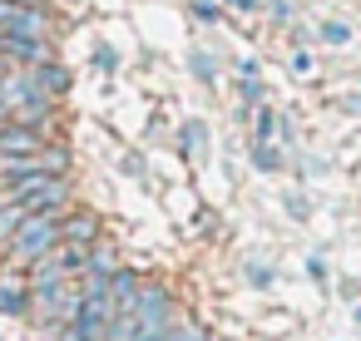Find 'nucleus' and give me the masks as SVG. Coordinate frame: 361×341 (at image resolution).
<instances>
[{
  "mask_svg": "<svg viewBox=\"0 0 361 341\" xmlns=\"http://www.w3.org/2000/svg\"><path fill=\"white\" fill-rule=\"evenodd\" d=\"M129 341H164V331H144V336H129Z\"/></svg>",
  "mask_w": 361,
  "mask_h": 341,
  "instance_id": "obj_16",
  "label": "nucleus"
},
{
  "mask_svg": "<svg viewBox=\"0 0 361 341\" xmlns=\"http://www.w3.org/2000/svg\"><path fill=\"white\" fill-rule=\"evenodd\" d=\"M0 341H6V336H0Z\"/></svg>",
  "mask_w": 361,
  "mask_h": 341,
  "instance_id": "obj_20",
  "label": "nucleus"
},
{
  "mask_svg": "<svg viewBox=\"0 0 361 341\" xmlns=\"http://www.w3.org/2000/svg\"><path fill=\"white\" fill-rule=\"evenodd\" d=\"M193 16H198V20H218V11L208 6V0H198V6H193Z\"/></svg>",
  "mask_w": 361,
  "mask_h": 341,
  "instance_id": "obj_14",
  "label": "nucleus"
},
{
  "mask_svg": "<svg viewBox=\"0 0 361 341\" xmlns=\"http://www.w3.org/2000/svg\"><path fill=\"white\" fill-rule=\"evenodd\" d=\"M40 149H45V139L35 124H20V119L0 124V159H20V154H40Z\"/></svg>",
  "mask_w": 361,
  "mask_h": 341,
  "instance_id": "obj_2",
  "label": "nucleus"
},
{
  "mask_svg": "<svg viewBox=\"0 0 361 341\" xmlns=\"http://www.w3.org/2000/svg\"><path fill=\"white\" fill-rule=\"evenodd\" d=\"M94 65H99V70H114L119 60H114V50H99V55H94Z\"/></svg>",
  "mask_w": 361,
  "mask_h": 341,
  "instance_id": "obj_15",
  "label": "nucleus"
},
{
  "mask_svg": "<svg viewBox=\"0 0 361 341\" xmlns=\"http://www.w3.org/2000/svg\"><path fill=\"white\" fill-rule=\"evenodd\" d=\"M60 242V213H25V223L11 232V262L35 267Z\"/></svg>",
  "mask_w": 361,
  "mask_h": 341,
  "instance_id": "obj_1",
  "label": "nucleus"
},
{
  "mask_svg": "<svg viewBox=\"0 0 361 341\" xmlns=\"http://www.w3.org/2000/svg\"><path fill=\"white\" fill-rule=\"evenodd\" d=\"M243 99L257 104V99H262V85H257V80H243Z\"/></svg>",
  "mask_w": 361,
  "mask_h": 341,
  "instance_id": "obj_13",
  "label": "nucleus"
},
{
  "mask_svg": "<svg viewBox=\"0 0 361 341\" xmlns=\"http://www.w3.org/2000/svg\"><path fill=\"white\" fill-rule=\"evenodd\" d=\"M346 109H351V114H361V94H351V99H346Z\"/></svg>",
  "mask_w": 361,
  "mask_h": 341,
  "instance_id": "obj_17",
  "label": "nucleus"
},
{
  "mask_svg": "<svg viewBox=\"0 0 361 341\" xmlns=\"http://www.w3.org/2000/svg\"><path fill=\"white\" fill-rule=\"evenodd\" d=\"M183 149H188V154H203V124H198V119L183 124Z\"/></svg>",
  "mask_w": 361,
  "mask_h": 341,
  "instance_id": "obj_8",
  "label": "nucleus"
},
{
  "mask_svg": "<svg viewBox=\"0 0 361 341\" xmlns=\"http://www.w3.org/2000/svg\"><path fill=\"white\" fill-rule=\"evenodd\" d=\"M322 40H331V45H346V40H351V30H346L341 20H326V25H322Z\"/></svg>",
  "mask_w": 361,
  "mask_h": 341,
  "instance_id": "obj_9",
  "label": "nucleus"
},
{
  "mask_svg": "<svg viewBox=\"0 0 361 341\" xmlns=\"http://www.w3.org/2000/svg\"><path fill=\"white\" fill-rule=\"evenodd\" d=\"M228 6H233V11H252V0H228Z\"/></svg>",
  "mask_w": 361,
  "mask_h": 341,
  "instance_id": "obj_18",
  "label": "nucleus"
},
{
  "mask_svg": "<svg viewBox=\"0 0 361 341\" xmlns=\"http://www.w3.org/2000/svg\"><path fill=\"white\" fill-rule=\"evenodd\" d=\"M94 232H99V223H94V213H75V218H65L60 223V242H94Z\"/></svg>",
  "mask_w": 361,
  "mask_h": 341,
  "instance_id": "obj_5",
  "label": "nucleus"
},
{
  "mask_svg": "<svg viewBox=\"0 0 361 341\" xmlns=\"http://www.w3.org/2000/svg\"><path fill=\"white\" fill-rule=\"evenodd\" d=\"M272 134H277V114H272V109H262V114H257V144H267Z\"/></svg>",
  "mask_w": 361,
  "mask_h": 341,
  "instance_id": "obj_10",
  "label": "nucleus"
},
{
  "mask_svg": "<svg viewBox=\"0 0 361 341\" xmlns=\"http://www.w3.org/2000/svg\"><path fill=\"white\" fill-rule=\"evenodd\" d=\"M0 203H6V198H0Z\"/></svg>",
  "mask_w": 361,
  "mask_h": 341,
  "instance_id": "obj_21",
  "label": "nucleus"
},
{
  "mask_svg": "<svg viewBox=\"0 0 361 341\" xmlns=\"http://www.w3.org/2000/svg\"><path fill=\"white\" fill-rule=\"evenodd\" d=\"M35 85H40V89H45L50 99H55V94H65V85H70V75H65L60 65H50V60H40V65H35Z\"/></svg>",
  "mask_w": 361,
  "mask_h": 341,
  "instance_id": "obj_6",
  "label": "nucleus"
},
{
  "mask_svg": "<svg viewBox=\"0 0 361 341\" xmlns=\"http://www.w3.org/2000/svg\"><path fill=\"white\" fill-rule=\"evenodd\" d=\"M252 163H257L262 173H272V168H277L282 159H277V149H272V144H257V149H252Z\"/></svg>",
  "mask_w": 361,
  "mask_h": 341,
  "instance_id": "obj_7",
  "label": "nucleus"
},
{
  "mask_svg": "<svg viewBox=\"0 0 361 341\" xmlns=\"http://www.w3.org/2000/svg\"><path fill=\"white\" fill-rule=\"evenodd\" d=\"M0 55H6V60H20V65H40L50 50H45L40 35H0Z\"/></svg>",
  "mask_w": 361,
  "mask_h": 341,
  "instance_id": "obj_3",
  "label": "nucleus"
},
{
  "mask_svg": "<svg viewBox=\"0 0 361 341\" xmlns=\"http://www.w3.org/2000/svg\"><path fill=\"white\" fill-rule=\"evenodd\" d=\"M193 75H198V80H213V60H208L203 50H193Z\"/></svg>",
  "mask_w": 361,
  "mask_h": 341,
  "instance_id": "obj_12",
  "label": "nucleus"
},
{
  "mask_svg": "<svg viewBox=\"0 0 361 341\" xmlns=\"http://www.w3.org/2000/svg\"><path fill=\"white\" fill-rule=\"evenodd\" d=\"M6 114H11V109H6V99H0V124H6Z\"/></svg>",
  "mask_w": 361,
  "mask_h": 341,
  "instance_id": "obj_19",
  "label": "nucleus"
},
{
  "mask_svg": "<svg viewBox=\"0 0 361 341\" xmlns=\"http://www.w3.org/2000/svg\"><path fill=\"white\" fill-rule=\"evenodd\" d=\"M164 341H208V336L193 331V326H173V331H164Z\"/></svg>",
  "mask_w": 361,
  "mask_h": 341,
  "instance_id": "obj_11",
  "label": "nucleus"
},
{
  "mask_svg": "<svg viewBox=\"0 0 361 341\" xmlns=\"http://www.w3.org/2000/svg\"><path fill=\"white\" fill-rule=\"evenodd\" d=\"M0 311H6V316H25L30 311V282H20V277L0 282Z\"/></svg>",
  "mask_w": 361,
  "mask_h": 341,
  "instance_id": "obj_4",
  "label": "nucleus"
}]
</instances>
